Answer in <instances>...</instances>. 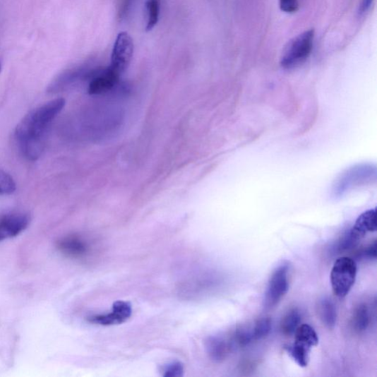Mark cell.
<instances>
[{
    "instance_id": "obj_19",
    "label": "cell",
    "mask_w": 377,
    "mask_h": 377,
    "mask_svg": "<svg viewBox=\"0 0 377 377\" xmlns=\"http://www.w3.org/2000/svg\"><path fill=\"white\" fill-rule=\"evenodd\" d=\"M16 191L13 179L5 171L0 169V196L11 195Z\"/></svg>"
},
{
    "instance_id": "obj_1",
    "label": "cell",
    "mask_w": 377,
    "mask_h": 377,
    "mask_svg": "<svg viewBox=\"0 0 377 377\" xmlns=\"http://www.w3.org/2000/svg\"><path fill=\"white\" fill-rule=\"evenodd\" d=\"M66 104L58 98L31 110L15 130V140L23 155L30 161L37 160L45 146L49 126Z\"/></svg>"
},
{
    "instance_id": "obj_2",
    "label": "cell",
    "mask_w": 377,
    "mask_h": 377,
    "mask_svg": "<svg viewBox=\"0 0 377 377\" xmlns=\"http://www.w3.org/2000/svg\"><path fill=\"white\" fill-rule=\"evenodd\" d=\"M315 31L308 30L289 41L285 47L280 64L285 70H292L310 57L313 48Z\"/></svg>"
},
{
    "instance_id": "obj_15",
    "label": "cell",
    "mask_w": 377,
    "mask_h": 377,
    "mask_svg": "<svg viewBox=\"0 0 377 377\" xmlns=\"http://www.w3.org/2000/svg\"><path fill=\"white\" fill-rule=\"evenodd\" d=\"M301 315L297 308L289 310L281 321V331L283 335L290 336L294 335L299 327Z\"/></svg>"
},
{
    "instance_id": "obj_9",
    "label": "cell",
    "mask_w": 377,
    "mask_h": 377,
    "mask_svg": "<svg viewBox=\"0 0 377 377\" xmlns=\"http://www.w3.org/2000/svg\"><path fill=\"white\" fill-rule=\"evenodd\" d=\"M57 247L62 253L72 258H83L91 251L89 243L76 235L62 238L58 242Z\"/></svg>"
},
{
    "instance_id": "obj_10",
    "label": "cell",
    "mask_w": 377,
    "mask_h": 377,
    "mask_svg": "<svg viewBox=\"0 0 377 377\" xmlns=\"http://www.w3.org/2000/svg\"><path fill=\"white\" fill-rule=\"evenodd\" d=\"M121 78L110 67L102 71L93 77L89 87L91 95H99L107 92L115 87Z\"/></svg>"
},
{
    "instance_id": "obj_3",
    "label": "cell",
    "mask_w": 377,
    "mask_h": 377,
    "mask_svg": "<svg viewBox=\"0 0 377 377\" xmlns=\"http://www.w3.org/2000/svg\"><path fill=\"white\" fill-rule=\"evenodd\" d=\"M356 262L348 256L340 257L331 271V285L334 294L345 298L350 292L357 277Z\"/></svg>"
},
{
    "instance_id": "obj_6",
    "label": "cell",
    "mask_w": 377,
    "mask_h": 377,
    "mask_svg": "<svg viewBox=\"0 0 377 377\" xmlns=\"http://www.w3.org/2000/svg\"><path fill=\"white\" fill-rule=\"evenodd\" d=\"M132 314V307L130 303L124 301H117L113 304L112 311L107 314L92 315L87 318L88 321L100 325H113L121 324L126 321Z\"/></svg>"
},
{
    "instance_id": "obj_21",
    "label": "cell",
    "mask_w": 377,
    "mask_h": 377,
    "mask_svg": "<svg viewBox=\"0 0 377 377\" xmlns=\"http://www.w3.org/2000/svg\"><path fill=\"white\" fill-rule=\"evenodd\" d=\"M357 256L359 257V258L364 259V260H376V242L374 241L373 244H370L369 246H366L364 249H362L361 251H359Z\"/></svg>"
},
{
    "instance_id": "obj_24",
    "label": "cell",
    "mask_w": 377,
    "mask_h": 377,
    "mask_svg": "<svg viewBox=\"0 0 377 377\" xmlns=\"http://www.w3.org/2000/svg\"><path fill=\"white\" fill-rule=\"evenodd\" d=\"M0 72H1V64H0Z\"/></svg>"
},
{
    "instance_id": "obj_16",
    "label": "cell",
    "mask_w": 377,
    "mask_h": 377,
    "mask_svg": "<svg viewBox=\"0 0 377 377\" xmlns=\"http://www.w3.org/2000/svg\"><path fill=\"white\" fill-rule=\"evenodd\" d=\"M271 321L268 318H263L257 321L251 328L253 341L266 337L271 331Z\"/></svg>"
},
{
    "instance_id": "obj_18",
    "label": "cell",
    "mask_w": 377,
    "mask_h": 377,
    "mask_svg": "<svg viewBox=\"0 0 377 377\" xmlns=\"http://www.w3.org/2000/svg\"><path fill=\"white\" fill-rule=\"evenodd\" d=\"M285 349L299 366L306 367L309 364L311 351L301 348L295 345L287 347Z\"/></svg>"
},
{
    "instance_id": "obj_22",
    "label": "cell",
    "mask_w": 377,
    "mask_h": 377,
    "mask_svg": "<svg viewBox=\"0 0 377 377\" xmlns=\"http://www.w3.org/2000/svg\"><path fill=\"white\" fill-rule=\"evenodd\" d=\"M281 10L287 13H294L299 8V0H280Z\"/></svg>"
},
{
    "instance_id": "obj_12",
    "label": "cell",
    "mask_w": 377,
    "mask_h": 377,
    "mask_svg": "<svg viewBox=\"0 0 377 377\" xmlns=\"http://www.w3.org/2000/svg\"><path fill=\"white\" fill-rule=\"evenodd\" d=\"M295 334V345L311 351L318 345L319 339L316 330L309 324L299 325Z\"/></svg>"
},
{
    "instance_id": "obj_23",
    "label": "cell",
    "mask_w": 377,
    "mask_h": 377,
    "mask_svg": "<svg viewBox=\"0 0 377 377\" xmlns=\"http://www.w3.org/2000/svg\"><path fill=\"white\" fill-rule=\"evenodd\" d=\"M373 0H362L361 6L359 8V14L364 15L371 8Z\"/></svg>"
},
{
    "instance_id": "obj_11",
    "label": "cell",
    "mask_w": 377,
    "mask_h": 377,
    "mask_svg": "<svg viewBox=\"0 0 377 377\" xmlns=\"http://www.w3.org/2000/svg\"><path fill=\"white\" fill-rule=\"evenodd\" d=\"M205 345L209 357L217 363L224 361L232 347L230 340L219 336L209 337Z\"/></svg>"
},
{
    "instance_id": "obj_5",
    "label": "cell",
    "mask_w": 377,
    "mask_h": 377,
    "mask_svg": "<svg viewBox=\"0 0 377 377\" xmlns=\"http://www.w3.org/2000/svg\"><path fill=\"white\" fill-rule=\"evenodd\" d=\"M288 272L287 265H282L273 271L265 294L264 306L266 309L277 305L287 294L289 289Z\"/></svg>"
},
{
    "instance_id": "obj_7",
    "label": "cell",
    "mask_w": 377,
    "mask_h": 377,
    "mask_svg": "<svg viewBox=\"0 0 377 377\" xmlns=\"http://www.w3.org/2000/svg\"><path fill=\"white\" fill-rule=\"evenodd\" d=\"M29 224L30 217L24 213L8 214L0 217V243L20 235Z\"/></svg>"
},
{
    "instance_id": "obj_20",
    "label": "cell",
    "mask_w": 377,
    "mask_h": 377,
    "mask_svg": "<svg viewBox=\"0 0 377 377\" xmlns=\"http://www.w3.org/2000/svg\"><path fill=\"white\" fill-rule=\"evenodd\" d=\"M184 366L179 362H175L167 365L163 376L164 377H181L184 376Z\"/></svg>"
},
{
    "instance_id": "obj_8",
    "label": "cell",
    "mask_w": 377,
    "mask_h": 377,
    "mask_svg": "<svg viewBox=\"0 0 377 377\" xmlns=\"http://www.w3.org/2000/svg\"><path fill=\"white\" fill-rule=\"evenodd\" d=\"M376 231V210H370L359 215L354 227L347 232V234L351 244L356 247L368 233Z\"/></svg>"
},
{
    "instance_id": "obj_17",
    "label": "cell",
    "mask_w": 377,
    "mask_h": 377,
    "mask_svg": "<svg viewBox=\"0 0 377 377\" xmlns=\"http://www.w3.org/2000/svg\"><path fill=\"white\" fill-rule=\"evenodd\" d=\"M148 19L146 30H152L157 25L160 19V0H148L147 3Z\"/></svg>"
},
{
    "instance_id": "obj_14",
    "label": "cell",
    "mask_w": 377,
    "mask_h": 377,
    "mask_svg": "<svg viewBox=\"0 0 377 377\" xmlns=\"http://www.w3.org/2000/svg\"><path fill=\"white\" fill-rule=\"evenodd\" d=\"M371 322L369 308L366 304H359L352 317V327L356 333H363L369 328Z\"/></svg>"
},
{
    "instance_id": "obj_4",
    "label": "cell",
    "mask_w": 377,
    "mask_h": 377,
    "mask_svg": "<svg viewBox=\"0 0 377 377\" xmlns=\"http://www.w3.org/2000/svg\"><path fill=\"white\" fill-rule=\"evenodd\" d=\"M133 49V42L129 34L119 32L114 44L109 66L113 71L121 76L126 72L131 62Z\"/></svg>"
},
{
    "instance_id": "obj_13",
    "label": "cell",
    "mask_w": 377,
    "mask_h": 377,
    "mask_svg": "<svg viewBox=\"0 0 377 377\" xmlns=\"http://www.w3.org/2000/svg\"><path fill=\"white\" fill-rule=\"evenodd\" d=\"M318 311L323 325L330 330L333 329L336 325L337 314L333 301L328 298L321 299L318 303Z\"/></svg>"
}]
</instances>
